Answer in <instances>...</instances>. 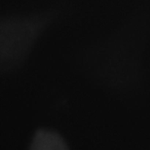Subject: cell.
Returning <instances> with one entry per match:
<instances>
[{
	"label": "cell",
	"mask_w": 150,
	"mask_h": 150,
	"mask_svg": "<svg viewBox=\"0 0 150 150\" xmlns=\"http://www.w3.org/2000/svg\"><path fill=\"white\" fill-rule=\"evenodd\" d=\"M52 12L7 16L1 21V64L6 73L17 70L26 61L44 31L55 20Z\"/></svg>",
	"instance_id": "obj_1"
},
{
	"label": "cell",
	"mask_w": 150,
	"mask_h": 150,
	"mask_svg": "<svg viewBox=\"0 0 150 150\" xmlns=\"http://www.w3.org/2000/svg\"><path fill=\"white\" fill-rule=\"evenodd\" d=\"M29 150H69V148L57 132L40 128L34 134Z\"/></svg>",
	"instance_id": "obj_2"
}]
</instances>
